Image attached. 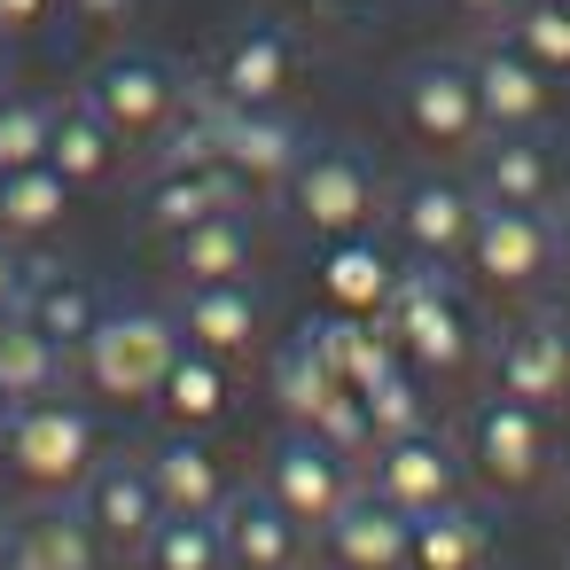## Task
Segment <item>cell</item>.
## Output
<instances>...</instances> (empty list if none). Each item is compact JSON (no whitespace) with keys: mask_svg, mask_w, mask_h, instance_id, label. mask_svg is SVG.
I'll list each match as a JSON object with an SVG mask.
<instances>
[{"mask_svg":"<svg viewBox=\"0 0 570 570\" xmlns=\"http://www.w3.org/2000/svg\"><path fill=\"white\" fill-rule=\"evenodd\" d=\"M461 476H469V461H461V445H453L438 422H422V430H406V438H383V445L367 453V492H383V500L406 508V515H422V508H438V500H461Z\"/></svg>","mask_w":570,"mask_h":570,"instance_id":"cell-10","label":"cell"},{"mask_svg":"<svg viewBox=\"0 0 570 570\" xmlns=\"http://www.w3.org/2000/svg\"><path fill=\"white\" fill-rule=\"evenodd\" d=\"M305 344H313V352L328 360V375L352 383V391H367L375 375L399 367V336H391L375 313H321V321L305 328Z\"/></svg>","mask_w":570,"mask_h":570,"instance_id":"cell-27","label":"cell"},{"mask_svg":"<svg viewBox=\"0 0 570 570\" xmlns=\"http://www.w3.org/2000/svg\"><path fill=\"white\" fill-rule=\"evenodd\" d=\"M9 414H17V406H9V399H0V438H9Z\"/></svg>","mask_w":570,"mask_h":570,"instance_id":"cell-44","label":"cell"},{"mask_svg":"<svg viewBox=\"0 0 570 570\" xmlns=\"http://www.w3.org/2000/svg\"><path fill=\"white\" fill-rule=\"evenodd\" d=\"M360 406H367V430H375V445H383V438H406V430L430 422V383L399 360L391 375H375V383L360 391ZM375 445H367V453H375Z\"/></svg>","mask_w":570,"mask_h":570,"instance_id":"cell-34","label":"cell"},{"mask_svg":"<svg viewBox=\"0 0 570 570\" xmlns=\"http://www.w3.org/2000/svg\"><path fill=\"white\" fill-rule=\"evenodd\" d=\"M48 141H56V102H32V95L0 102V173L48 165Z\"/></svg>","mask_w":570,"mask_h":570,"instance_id":"cell-37","label":"cell"},{"mask_svg":"<svg viewBox=\"0 0 570 570\" xmlns=\"http://www.w3.org/2000/svg\"><path fill=\"white\" fill-rule=\"evenodd\" d=\"M297 71H305V56H297V40L282 24H243L212 56V95L243 102V110H282L289 87H297Z\"/></svg>","mask_w":570,"mask_h":570,"instance_id":"cell-12","label":"cell"},{"mask_svg":"<svg viewBox=\"0 0 570 570\" xmlns=\"http://www.w3.org/2000/svg\"><path fill=\"white\" fill-rule=\"evenodd\" d=\"M383 328L399 336V360H406L422 383H453V375L476 367V352H484L476 313L461 305V289H453L438 266L399 274V289H391V305H383Z\"/></svg>","mask_w":570,"mask_h":570,"instance_id":"cell-2","label":"cell"},{"mask_svg":"<svg viewBox=\"0 0 570 570\" xmlns=\"http://www.w3.org/2000/svg\"><path fill=\"white\" fill-rule=\"evenodd\" d=\"M24 282H32V274H24V258H17V243H9V235H0V313H17V305H24Z\"/></svg>","mask_w":570,"mask_h":570,"instance_id":"cell-39","label":"cell"},{"mask_svg":"<svg viewBox=\"0 0 570 570\" xmlns=\"http://www.w3.org/2000/svg\"><path fill=\"white\" fill-rule=\"evenodd\" d=\"M547 266H554V219L547 212H531V204H484L476 212L461 274L484 297H531Z\"/></svg>","mask_w":570,"mask_h":570,"instance_id":"cell-7","label":"cell"},{"mask_svg":"<svg viewBox=\"0 0 570 570\" xmlns=\"http://www.w3.org/2000/svg\"><path fill=\"white\" fill-rule=\"evenodd\" d=\"M79 102H87L126 149H141V141H165V134H173V118L188 110V87H180V71H173L165 56H102V63L87 71Z\"/></svg>","mask_w":570,"mask_h":570,"instance_id":"cell-4","label":"cell"},{"mask_svg":"<svg viewBox=\"0 0 570 570\" xmlns=\"http://www.w3.org/2000/svg\"><path fill=\"white\" fill-rule=\"evenodd\" d=\"M0 570H9V523H0Z\"/></svg>","mask_w":570,"mask_h":570,"instance_id":"cell-43","label":"cell"},{"mask_svg":"<svg viewBox=\"0 0 570 570\" xmlns=\"http://www.w3.org/2000/svg\"><path fill=\"white\" fill-rule=\"evenodd\" d=\"M282 196H289V212H297V227H305L313 243L367 235L375 212H383V188H375L367 157H352V149H305Z\"/></svg>","mask_w":570,"mask_h":570,"instance_id":"cell-8","label":"cell"},{"mask_svg":"<svg viewBox=\"0 0 570 570\" xmlns=\"http://www.w3.org/2000/svg\"><path fill=\"white\" fill-rule=\"evenodd\" d=\"M173 352H180V321L134 305V313H102L95 336H87L71 360H79L87 391H102V399H118V406H149L157 383H165V367H173Z\"/></svg>","mask_w":570,"mask_h":570,"instance_id":"cell-3","label":"cell"},{"mask_svg":"<svg viewBox=\"0 0 570 570\" xmlns=\"http://www.w3.org/2000/svg\"><path fill=\"white\" fill-rule=\"evenodd\" d=\"M212 118H219V165L243 180V196H282L297 157H305V134L282 110H243L219 95H212Z\"/></svg>","mask_w":570,"mask_h":570,"instance_id":"cell-13","label":"cell"},{"mask_svg":"<svg viewBox=\"0 0 570 570\" xmlns=\"http://www.w3.org/2000/svg\"><path fill=\"white\" fill-rule=\"evenodd\" d=\"M134 562L141 570H227V531L219 515H157Z\"/></svg>","mask_w":570,"mask_h":570,"instance_id":"cell-33","label":"cell"},{"mask_svg":"<svg viewBox=\"0 0 570 570\" xmlns=\"http://www.w3.org/2000/svg\"><path fill=\"white\" fill-rule=\"evenodd\" d=\"M56 17V0H0V32H40Z\"/></svg>","mask_w":570,"mask_h":570,"instance_id":"cell-40","label":"cell"},{"mask_svg":"<svg viewBox=\"0 0 570 570\" xmlns=\"http://www.w3.org/2000/svg\"><path fill=\"white\" fill-rule=\"evenodd\" d=\"M328 391H344V383L328 375V360H321L305 336H297V344H282V360H274V399H282V414H289L297 430L328 406Z\"/></svg>","mask_w":570,"mask_h":570,"instance_id":"cell-36","label":"cell"},{"mask_svg":"<svg viewBox=\"0 0 570 570\" xmlns=\"http://www.w3.org/2000/svg\"><path fill=\"white\" fill-rule=\"evenodd\" d=\"M71 180L56 165H24V173H0V235L9 243H40L71 219Z\"/></svg>","mask_w":570,"mask_h":570,"instance_id":"cell-30","label":"cell"},{"mask_svg":"<svg viewBox=\"0 0 570 570\" xmlns=\"http://www.w3.org/2000/svg\"><path fill=\"white\" fill-rule=\"evenodd\" d=\"M476 196L484 204H531L547 212L554 196V157L539 134H484L476 141Z\"/></svg>","mask_w":570,"mask_h":570,"instance_id":"cell-25","label":"cell"},{"mask_svg":"<svg viewBox=\"0 0 570 570\" xmlns=\"http://www.w3.org/2000/svg\"><path fill=\"white\" fill-rule=\"evenodd\" d=\"M476 212H484L476 188L430 173V180H406V188H399V204H391V235H399V250H406L414 266H461Z\"/></svg>","mask_w":570,"mask_h":570,"instance_id":"cell-11","label":"cell"},{"mask_svg":"<svg viewBox=\"0 0 570 570\" xmlns=\"http://www.w3.org/2000/svg\"><path fill=\"white\" fill-rule=\"evenodd\" d=\"M141 212H149L157 235H188V227H204V219H219V212H243V180H235L227 165H165V173L149 180Z\"/></svg>","mask_w":570,"mask_h":570,"instance_id":"cell-24","label":"cell"},{"mask_svg":"<svg viewBox=\"0 0 570 570\" xmlns=\"http://www.w3.org/2000/svg\"><path fill=\"white\" fill-rule=\"evenodd\" d=\"M219 531H227V570H297L305 562V523L266 484L258 492H227Z\"/></svg>","mask_w":570,"mask_h":570,"instance_id":"cell-19","label":"cell"},{"mask_svg":"<svg viewBox=\"0 0 570 570\" xmlns=\"http://www.w3.org/2000/svg\"><path fill=\"white\" fill-rule=\"evenodd\" d=\"M453 9H461V17H484V24H508L515 0H453Z\"/></svg>","mask_w":570,"mask_h":570,"instance_id":"cell-41","label":"cell"},{"mask_svg":"<svg viewBox=\"0 0 570 570\" xmlns=\"http://www.w3.org/2000/svg\"><path fill=\"white\" fill-rule=\"evenodd\" d=\"M399 274H406V266L375 243V227H367V235H336V243H321L313 297H321V313H375V321H383Z\"/></svg>","mask_w":570,"mask_h":570,"instance_id":"cell-17","label":"cell"},{"mask_svg":"<svg viewBox=\"0 0 570 570\" xmlns=\"http://www.w3.org/2000/svg\"><path fill=\"white\" fill-rule=\"evenodd\" d=\"M492 391L523 406H562L570 399V328L562 321H515L492 344Z\"/></svg>","mask_w":570,"mask_h":570,"instance_id":"cell-16","label":"cell"},{"mask_svg":"<svg viewBox=\"0 0 570 570\" xmlns=\"http://www.w3.org/2000/svg\"><path fill=\"white\" fill-rule=\"evenodd\" d=\"M79 508H87V523L102 531L110 554H141V539L165 515V500L149 484V461H95V476L79 484Z\"/></svg>","mask_w":570,"mask_h":570,"instance_id":"cell-18","label":"cell"},{"mask_svg":"<svg viewBox=\"0 0 570 570\" xmlns=\"http://www.w3.org/2000/svg\"><path fill=\"white\" fill-rule=\"evenodd\" d=\"M399 134L414 149H430V157H461V149H476L492 134L461 56H422V63L399 71Z\"/></svg>","mask_w":570,"mask_h":570,"instance_id":"cell-5","label":"cell"},{"mask_svg":"<svg viewBox=\"0 0 570 570\" xmlns=\"http://www.w3.org/2000/svg\"><path fill=\"white\" fill-rule=\"evenodd\" d=\"M102 461V430L79 399L48 391L32 406L9 414V438H0V469H9L17 492H40V500H79V484L95 476Z\"/></svg>","mask_w":570,"mask_h":570,"instance_id":"cell-1","label":"cell"},{"mask_svg":"<svg viewBox=\"0 0 570 570\" xmlns=\"http://www.w3.org/2000/svg\"><path fill=\"white\" fill-rule=\"evenodd\" d=\"M149 406L165 414V430H196V438H212V430L235 414V367L212 360V352H196V344H180Z\"/></svg>","mask_w":570,"mask_h":570,"instance_id":"cell-23","label":"cell"},{"mask_svg":"<svg viewBox=\"0 0 570 570\" xmlns=\"http://www.w3.org/2000/svg\"><path fill=\"white\" fill-rule=\"evenodd\" d=\"M321 554L328 570H406V508H391L383 492H352L321 523Z\"/></svg>","mask_w":570,"mask_h":570,"instance_id":"cell-20","label":"cell"},{"mask_svg":"<svg viewBox=\"0 0 570 570\" xmlns=\"http://www.w3.org/2000/svg\"><path fill=\"white\" fill-rule=\"evenodd\" d=\"M258 484H266V492H274L305 531H321V523L360 492V461H352V453H336V445H321L313 430H297V422H289V430L266 445V476H258Z\"/></svg>","mask_w":570,"mask_h":570,"instance_id":"cell-9","label":"cell"},{"mask_svg":"<svg viewBox=\"0 0 570 570\" xmlns=\"http://www.w3.org/2000/svg\"><path fill=\"white\" fill-rule=\"evenodd\" d=\"M9 570H110V547L79 500H56V508L9 523Z\"/></svg>","mask_w":570,"mask_h":570,"instance_id":"cell-22","label":"cell"},{"mask_svg":"<svg viewBox=\"0 0 570 570\" xmlns=\"http://www.w3.org/2000/svg\"><path fill=\"white\" fill-rule=\"evenodd\" d=\"M0 102H9V71H0Z\"/></svg>","mask_w":570,"mask_h":570,"instance_id":"cell-45","label":"cell"},{"mask_svg":"<svg viewBox=\"0 0 570 570\" xmlns=\"http://www.w3.org/2000/svg\"><path fill=\"white\" fill-rule=\"evenodd\" d=\"M17 313H32V321H40L63 352H79V344L95 336V321H102V305H95V289H87L79 274H32Z\"/></svg>","mask_w":570,"mask_h":570,"instance_id":"cell-32","label":"cell"},{"mask_svg":"<svg viewBox=\"0 0 570 570\" xmlns=\"http://www.w3.org/2000/svg\"><path fill=\"white\" fill-rule=\"evenodd\" d=\"M118 149H126V141H118V134H110V126H102V118H95L87 102H63V110H56V141H48V165H56V173H63L71 188H102V180L118 173Z\"/></svg>","mask_w":570,"mask_h":570,"instance_id":"cell-31","label":"cell"},{"mask_svg":"<svg viewBox=\"0 0 570 570\" xmlns=\"http://www.w3.org/2000/svg\"><path fill=\"white\" fill-rule=\"evenodd\" d=\"M71 375V352L32 321V313H0V399L9 406H32L48 391H63Z\"/></svg>","mask_w":570,"mask_h":570,"instance_id":"cell-28","label":"cell"},{"mask_svg":"<svg viewBox=\"0 0 570 570\" xmlns=\"http://www.w3.org/2000/svg\"><path fill=\"white\" fill-rule=\"evenodd\" d=\"M173 321H180V344H196V352H212L227 367L250 360L258 336H266V305H258L250 282H180Z\"/></svg>","mask_w":570,"mask_h":570,"instance_id":"cell-14","label":"cell"},{"mask_svg":"<svg viewBox=\"0 0 570 570\" xmlns=\"http://www.w3.org/2000/svg\"><path fill=\"white\" fill-rule=\"evenodd\" d=\"M165 250H173V274L180 282H250L258 235H250L243 212H219V219H204L188 235H165Z\"/></svg>","mask_w":570,"mask_h":570,"instance_id":"cell-29","label":"cell"},{"mask_svg":"<svg viewBox=\"0 0 570 570\" xmlns=\"http://www.w3.org/2000/svg\"><path fill=\"white\" fill-rule=\"evenodd\" d=\"M71 17H79V24H95V32H118V24H134V17H141V0H71Z\"/></svg>","mask_w":570,"mask_h":570,"instance_id":"cell-38","label":"cell"},{"mask_svg":"<svg viewBox=\"0 0 570 570\" xmlns=\"http://www.w3.org/2000/svg\"><path fill=\"white\" fill-rule=\"evenodd\" d=\"M508 40L547 79H570V0H515V9H508Z\"/></svg>","mask_w":570,"mask_h":570,"instance_id":"cell-35","label":"cell"},{"mask_svg":"<svg viewBox=\"0 0 570 570\" xmlns=\"http://www.w3.org/2000/svg\"><path fill=\"white\" fill-rule=\"evenodd\" d=\"M484 562H492V531L469 500H438L406 515V570H484Z\"/></svg>","mask_w":570,"mask_h":570,"instance_id":"cell-26","label":"cell"},{"mask_svg":"<svg viewBox=\"0 0 570 570\" xmlns=\"http://www.w3.org/2000/svg\"><path fill=\"white\" fill-rule=\"evenodd\" d=\"M562 328H570V321H562Z\"/></svg>","mask_w":570,"mask_h":570,"instance_id":"cell-46","label":"cell"},{"mask_svg":"<svg viewBox=\"0 0 570 570\" xmlns=\"http://www.w3.org/2000/svg\"><path fill=\"white\" fill-rule=\"evenodd\" d=\"M554 258L570 266V212H562V227H554Z\"/></svg>","mask_w":570,"mask_h":570,"instance_id":"cell-42","label":"cell"},{"mask_svg":"<svg viewBox=\"0 0 570 570\" xmlns=\"http://www.w3.org/2000/svg\"><path fill=\"white\" fill-rule=\"evenodd\" d=\"M461 461H469V476H476L484 492H500V500L531 492V484L547 476V461H554L547 406H523V399H500V391H492V399L469 414V430H461Z\"/></svg>","mask_w":570,"mask_h":570,"instance_id":"cell-6","label":"cell"},{"mask_svg":"<svg viewBox=\"0 0 570 570\" xmlns=\"http://www.w3.org/2000/svg\"><path fill=\"white\" fill-rule=\"evenodd\" d=\"M149 484H157V500H165V515H219L227 508V461L196 438V430H165L149 453Z\"/></svg>","mask_w":570,"mask_h":570,"instance_id":"cell-21","label":"cell"},{"mask_svg":"<svg viewBox=\"0 0 570 570\" xmlns=\"http://www.w3.org/2000/svg\"><path fill=\"white\" fill-rule=\"evenodd\" d=\"M469 79H476V102H484V126H492V134H539L547 110H554V79H547L508 32L469 56Z\"/></svg>","mask_w":570,"mask_h":570,"instance_id":"cell-15","label":"cell"}]
</instances>
